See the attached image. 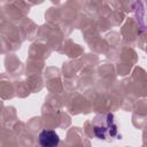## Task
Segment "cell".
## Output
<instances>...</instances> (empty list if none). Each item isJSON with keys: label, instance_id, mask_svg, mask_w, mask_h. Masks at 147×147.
Instances as JSON below:
<instances>
[{"label": "cell", "instance_id": "obj_2", "mask_svg": "<svg viewBox=\"0 0 147 147\" xmlns=\"http://www.w3.org/2000/svg\"><path fill=\"white\" fill-rule=\"evenodd\" d=\"M39 144L41 147H57L60 142V138L57 133L53 130H42L39 133Z\"/></svg>", "mask_w": 147, "mask_h": 147}, {"label": "cell", "instance_id": "obj_1", "mask_svg": "<svg viewBox=\"0 0 147 147\" xmlns=\"http://www.w3.org/2000/svg\"><path fill=\"white\" fill-rule=\"evenodd\" d=\"M92 129L95 137L102 140L111 139L117 134V126L114 121V115L110 113L96 116L94 118Z\"/></svg>", "mask_w": 147, "mask_h": 147}]
</instances>
